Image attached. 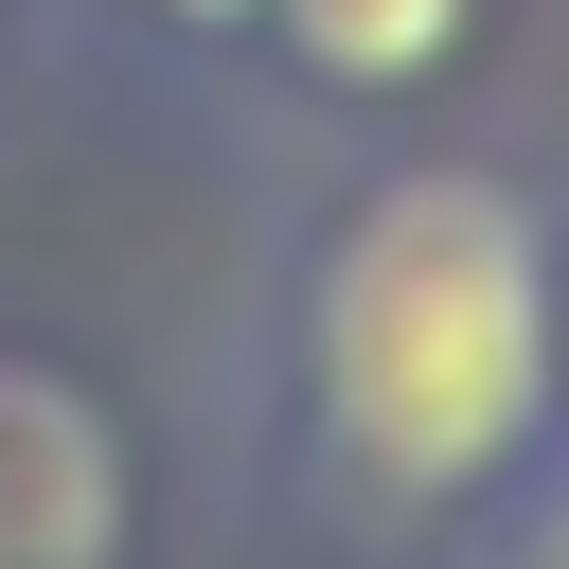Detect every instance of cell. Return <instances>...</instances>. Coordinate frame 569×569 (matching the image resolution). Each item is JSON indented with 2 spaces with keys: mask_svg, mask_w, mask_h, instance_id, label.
<instances>
[{
  "mask_svg": "<svg viewBox=\"0 0 569 569\" xmlns=\"http://www.w3.org/2000/svg\"><path fill=\"white\" fill-rule=\"evenodd\" d=\"M551 409V249L498 178H391L320 267V427L373 498H462Z\"/></svg>",
  "mask_w": 569,
  "mask_h": 569,
  "instance_id": "obj_1",
  "label": "cell"
},
{
  "mask_svg": "<svg viewBox=\"0 0 569 569\" xmlns=\"http://www.w3.org/2000/svg\"><path fill=\"white\" fill-rule=\"evenodd\" d=\"M107 427L53 373H0V569H107Z\"/></svg>",
  "mask_w": 569,
  "mask_h": 569,
  "instance_id": "obj_2",
  "label": "cell"
},
{
  "mask_svg": "<svg viewBox=\"0 0 569 569\" xmlns=\"http://www.w3.org/2000/svg\"><path fill=\"white\" fill-rule=\"evenodd\" d=\"M284 18H302V53L356 71V89H391V71H427V53L462 36V0H284Z\"/></svg>",
  "mask_w": 569,
  "mask_h": 569,
  "instance_id": "obj_3",
  "label": "cell"
},
{
  "mask_svg": "<svg viewBox=\"0 0 569 569\" xmlns=\"http://www.w3.org/2000/svg\"><path fill=\"white\" fill-rule=\"evenodd\" d=\"M516 569H569V498H551V516H533V551H516Z\"/></svg>",
  "mask_w": 569,
  "mask_h": 569,
  "instance_id": "obj_4",
  "label": "cell"
},
{
  "mask_svg": "<svg viewBox=\"0 0 569 569\" xmlns=\"http://www.w3.org/2000/svg\"><path fill=\"white\" fill-rule=\"evenodd\" d=\"M178 18H231V0H178Z\"/></svg>",
  "mask_w": 569,
  "mask_h": 569,
  "instance_id": "obj_5",
  "label": "cell"
}]
</instances>
